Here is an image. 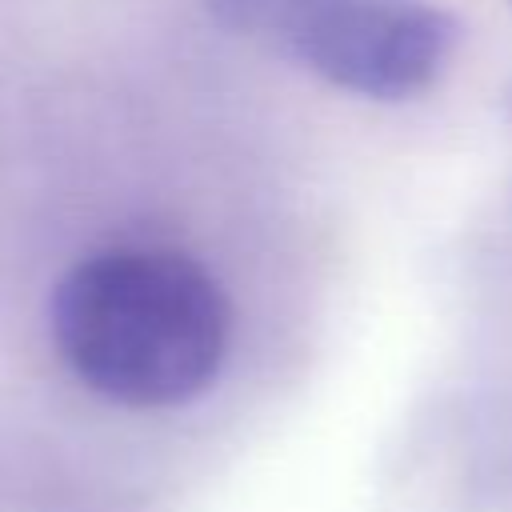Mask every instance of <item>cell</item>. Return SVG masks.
I'll use <instances>...</instances> for the list:
<instances>
[{
	"label": "cell",
	"mask_w": 512,
	"mask_h": 512,
	"mask_svg": "<svg viewBox=\"0 0 512 512\" xmlns=\"http://www.w3.org/2000/svg\"><path fill=\"white\" fill-rule=\"evenodd\" d=\"M272 36L296 64L344 92L408 100L444 72L456 24L428 0H300Z\"/></svg>",
	"instance_id": "2"
},
{
	"label": "cell",
	"mask_w": 512,
	"mask_h": 512,
	"mask_svg": "<svg viewBox=\"0 0 512 512\" xmlns=\"http://www.w3.org/2000/svg\"><path fill=\"white\" fill-rule=\"evenodd\" d=\"M48 336L92 396L132 412L184 408L228 360L232 304L180 248L104 244L56 280Z\"/></svg>",
	"instance_id": "1"
},
{
	"label": "cell",
	"mask_w": 512,
	"mask_h": 512,
	"mask_svg": "<svg viewBox=\"0 0 512 512\" xmlns=\"http://www.w3.org/2000/svg\"><path fill=\"white\" fill-rule=\"evenodd\" d=\"M216 8V16L240 32H272L288 8H296L300 0H208Z\"/></svg>",
	"instance_id": "3"
}]
</instances>
